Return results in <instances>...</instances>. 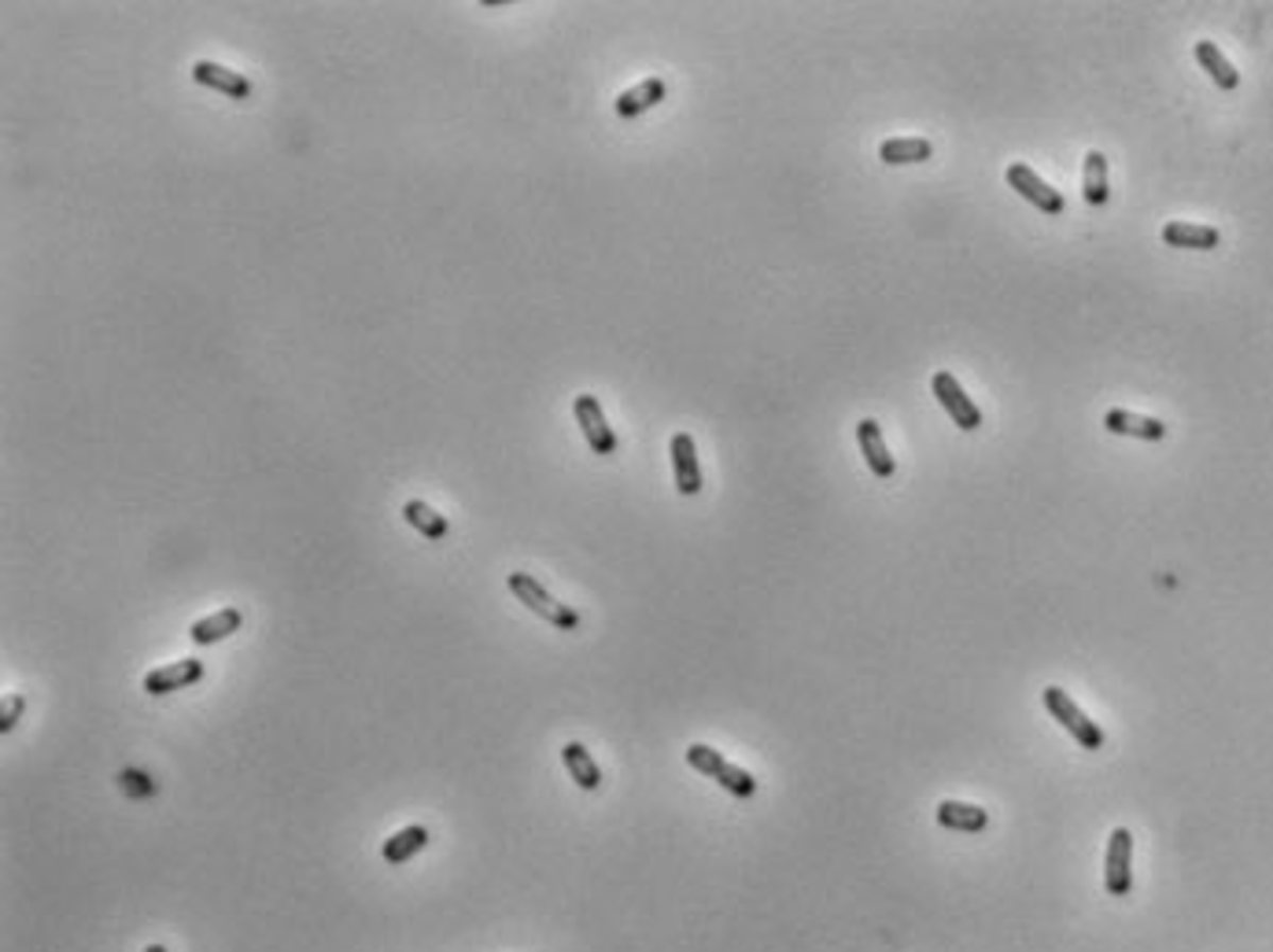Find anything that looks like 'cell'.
I'll return each instance as SVG.
<instances>
[{
	"label": "cell",
	"instance_id": "6da1fadb",
	"mask_svg": "<svg viewBox=\"0 0 1273 952\" xmlns=\"http://www.w3.org/2000/svg\"><path fill=\"white\" fill-rule=\"evenodd\" d=\"M506 584H510V591H514V599L521 602V606H528L535 617H543V621H550L554 628H562V631H577L580 628L577 609L565 606V602H557L554 594H550L547 587L532 576V572H510Z\"/></svg>",
	"mask_w": 1273,
	"mask_h": 952
},
{
	"label": "cell",
	"instance_id": "7a4b0ae2",
	"mask_svg": "<svg viewBox=\"0 0 1273 952\" xmlns=\"http://www.w3.org/2000/svg\"><path fill=\"white\" fill-rule=\"evenodd\" d=\"M1042 698H1045V709L1052 713L1055 724H1060L1063 731L1078 742V746H1082V749H1104V731H1100V724L1085 716V709L1074 706V698H1070L1063 687H1045Z\"/></svg>",
	"mask_w": 1273,
	"mask_h": 952
},
{
	"label": "cell",
	"instance_id": "3957f363",
	"mask_svg": "<svg viewBox=\"0 0 1273 952\" xmlns=\"http://www.w3.org/2000/svg\"><path fill=\"white\" fill-rule=\"evenodd\" d=\"M687 764L694 772H702V776H709L712 783H720L732 797H753V794H757V779H753L746 768H735L732 761H724V757H720V749L705 746V742L687 746Z\"/></svg>",
	"mask_w": 1273,
	"mask_h": 952
},
{
	"label": "cell",
	"instance_id": "277c9868",
	"mask_svg": "<svg viewBox=\"0 0 1273 952\" xmlns=\"http://www.w3.org/2000/svg\"><path fill=\"white\" fill-rule=\"evenodd\" d=\"M1104 886L1112 897H1125L1133 889V834L1115 827L1104 849Z\"/></svg>",
	"mask_w": 1273,
	"mask_h": 952
},
{
	"label": "cell",
	"instance_id": "5b68a950",
	"mask_svg": "<svg viewBox=\"0 0 1273 952\" xmlns=\"http://www.w3.org/2000/svg\"><path fill=\"white\" fill-rule=\"evenodd\" d=\"M930 388H934V399L942 402L945 414H949L952 421H957L960 432H975L978 425H982V410H978L975 402L967 399L964 384H960L957 377L949 374V369H937L934 381H930Z\"/></svg>",
	"mask_w": 1273,
	"mask_h": 952
},
{
	"label": "cell",
	"instance_id": "8992f818",
	"mask_svg": "<svg viewBox=\"0 0 1273 952\" xmlns=\"http://www.w3.org/2000/svg\"><path fill=\"white\" fill-rule=\"evenodd\" d=\"M1004 177H1008V185H1012V189L1027 200V204L1037 207V211L1052 214V219L1067 211V200H1063L1049 181H1042V177H1037V170L1027 167V162H1012Z\"/></svg>",
	"mask_w": 1273,
	"mask_h": 952
},
{
	"label": "cell",
	"instance_id": "52a82bcc",
	"mask_svg": "<svg viewBox=\"0 0 1273 952\" xmlns=\"http://www.w3.org/2000/svg\"><path fill=\"white\" fill-rule=\"evenodd\" d=\"M572 414H577V425H580V432H584V439H587V447H591L595 454H602V458H609V454H617V432L609 429V421H605V414H602V402L595 399V396H577L572 399Z\"/></svg>",
	"mask_w": 1273,
	"mask_h": 952
},
{
	"label": "cell",
	"instance_id": "ba28073f",
	"mask_svg": "<svg viewBox=\"0 0 1273 952\" xmlns=\"http://www.w3.org/2000/svg\"><path fill=\"white\" fill-rule=\"evenodd\" d=\"M204 661H200V657H182V661H174V664H162V669H152L149 676H144V691L149 694H174V691H185V687H192V683H200V679H204Z\"/></svg>",
	"mask_w": 1273,
	"mask_h": 952
},
{
	"label": "cell",
	"instance_id": "9c48e42d",
	"mask_svg": "<svg viewBox=\"0 0 1273 952\" xmlns=\"http://www.w3.org/2000/svg\"><path fill=\"white\" fill-rule=\"evenodd\" d=\"M672 469H675V487L679 495H698L702 491V466H698V447H694V436L690 432H675L672 444Z\"/></svg>",
	"mask_w": 1273,
	"mask_h": 952
},
{
	"label": "cell",
	"instance_id": "30bf717a",
	"mask_svg": "<svg viewBox=\"0 0 1273 952\" xmlns=\"http://www.w3.org/2000/svg\"><path fill=\"white\" fill-rule=\"evenodd\" d=\"M192 82L207 85V89H214V92H225V97H233V100L252 97V82H247L240 71H229V67L214 64V59H196V64H192Z\"/></svg>",
	"mask_w": 1273,
	"mask_h": 952
},
{
	"label": "cell",
	"instance_id": "8fae6325",
	"mask_svg": "<svg viewBox=\"0 0 1273 952\" xmlns=\"http://www.w3.org/2000/svg\"><path fill=\"white\" fill-rule=\"evenodd\" d=\"M857 444H860V454H864L867 469H872L875 477H879V480H890V477H894L897 466H894V454L887 451V439H882L879 421L864 417V421L857 425Z\"/></svg>",
	"mask_w": 1273,
	"mask_h": 952
},
{
	"label": "cell",
	"instance_id": "7c38bea8",
	"mask_svg": "<svg viewBox=\"0 0 1273 952\" xmlns=\"http://www.w3.org/2000/svg\"><path fill=\"white\" fill-rule=\"evenodd\" d=\"M1104 429L1115 432V436H1133V439H1163L1167 436V425L1159 417H1145V414H1133V410H1107L1104 414Z\"/></svg>",
	"mask_w": 1273,
	"mask_h": 952
},
{
	"label": "cell",
	"instance_id": "4fadbf2b",
	"mask_svg": "<svg viewBox=\"0 0 1273 952\" xmlns=\"http://www.w3.org/2000/svg\"><path fill=\"white\" fill-rule=\"evenodd\" d=\"M665 97H669V85H665L661 79H647V82H639V85H632V89L620 92L613 107H617L620 119H639V115H647L650 107L661 104Z\"/></svg>",
	"mask_w": 1273,
	"mask_h": 952
},
{
	"label": "cell",
	"instance_id": "5bb4252c",
	"mask_svg": "<svg viewBox=\"0 0 1273 952\" xmlns=\"http://www.w3.org/2000/svg\"><path fill=\"white\" fill-rule=\"evenodd\" d=\"M240 624H244V613H240L237 606H225V609H219V613H211V617H200V621L189 628V639L196 642V646H214V642L237 635Z\"/></svg>",
	"mask_w": 1273,
	"mask_h": 952
},
{
	"label": "cell",
	"instance_id": "9a60e30c",
	"mask_svg": "<svg viewBox=\"0 0 1273 952\" xmlns=\"http://www.w3.org/2000/svg\"><path fill=\"white\" fill-rule=\"evenodd\" d=\"M1163 244L1185 247V252H1210V247L1222 244V233L1215 226H1200V222H1167Z\"/></svg>",
	"mask_w": 1273,
	"mask_h": 952
},
{
	"label": "cell",
	"instance_id": "2e32d148",
	"mask_svg": "<svg viewBox=\"0 0 1273 952\" xmlns=\"http://www.w3.org/2000/svg\"><path fill=\"white\" fill-rule=\"evenodd\" d=\"M562 761H565V772H569L572 783H577L580 791H599V786H602V772H599V764H595L591 749H587L584 742H565Z\"/></svg>",
	"mask_w": 1273,
	"mask_h": 952
},
{
	"label": "cell",
	"instance_id": "e0dca14e",
	"mask_svg": "<svg viewBox=\"0 0 1273 952\" xmlns=\"http://www.w3.org/2000/svg\"><path fill=\"white\" fill-rule=\"evenodd\" d=\"M937 824H942L945 831L978 834L990 827V812L978 809V804H967V801H942L937 804Z\"/></svg>",
	"mask_w": 1273,
	"mask_h": 952
},
{
	"label": "cell",
	"instance_id": "ac0fdd59",
	"mask_svg": "<svg viewBox=\"0 0 1273 952\" xmlns=\"http://www.w3.org/2000/svg\"><path fill=\"white\" fill-rule=\"evenodd\" d=\"M934 156V144L927 137H890L879 144V159L887 167H912V162H927Z\"/></svg>",
	"mask_w": 1273,
	"mask_h": 952
},
{
	"label": "cell",
	"instance_id": "d6986e66",
	"mask_svg": "<svg viewBox=\"0 0 1273 952\" xmlns=\"http://www.w3.org/2000/svg\"><path fill=\"white\" fill-rule=\"evenodd\" d=\"M1197 59H1200V67L1207 71V79L1215 82L1218 89L1233 92L1240 85V71L1229 64V59H1225V52L1218 49L1215 41H1197Z\"/></svg>",
	"mask_w": 1273,
	"mask_h": 952
},
{
	"label": "cell",
	"instance_id": "ffe728a7",
	"mask_svg": "<svg viewBox=\"0 0 1273 952\" xmlns=\"http://www.w3.org/2000/svg\"><path fill=\"white\" fill-rule=\"evenodd\" d=\"M425 846H429V831H425L422 824H414V827H402V831H395L392 838L384 842L380 856H384V861L392 864V868H399V864H407L410 856L422 853Z\"/></svg>",
	"mask_w": 1273,
	"mask_h": 952
},
{
	"label": "cell",
	"instance_id": "44dd1931",
	"mask_svg": "<svg viewBox=\"0 0 1273 952\" xmlns=\"http://www.w3.org/2000/svg\"><path fill=\"white\" fill-rule=\"evenodd\" d=\"M1082 196L1089 207H1104L1112 200V185H1107V159L1104 152L1093 149L1085 156V170H1082Z\"/></svg>",
	"mask_w": 1273,
	"mask_h": 952
},
{
	"label": "cell",
	"instance_id": "7402d4cb",
	"mask_svg": "<svg viewBox=\"0 0 1273 952\" xmlns=\"http://www.w3.org/2000/svg\"><path fill=\"white\" fill-rule=\"evenodd\" d=\"M402 517H407L410 529H417L425 539H432V543L447 539V532H450L447 517L440 514V509H432L429 502H422V499H410L407 506H402Z\"/></svg>",
	"mask_w": 1273,
	"mask_h": 952
},
{
	"label": "cell",
	"instance_id": "603a6c76",
	"mask_svg": "<svg viewBox=\"0 0 1273 952\" xmlns=\"http://www.w3.org/2000/svg\"><path fill=\"white\" fill-rule=\"evenodd\" d=\"M22 709H27V698H22V694H7L4 706H0V731H4V734L12 731V727L19 724Z\"/></svg>",
	"mask_w": 1273,
	"mask_h": 952
},
{
	"label": "cell",
	"instance_id": "cb8c5ba5",
	"mask_svg": "<svg viewBox=\"0 0 1273 952\" xmlns=\"http://www.w3.org/2000/svg\"><path fill=\"white\" fill-rule=\"evenodd\" d=\"M122 786H130V791H141V794H155V783H141V772H122Z\"/></svg>",
	"mask_w": 1273,
	"mask_h": 952
},
{
	"label": "cell",
	"instance_id": "d4e9b609",
	"mask_svg": "<svg viewBox=\"0 0 1273 952\" xmlns=\"http://www.w3.org/2000/svg\"><path fill=\"white\" fill-rule=\"evenodd\" d=\"M144 952H167V949H162V946H149V949H144Z\"/></svg>",
	"mask_w": 1273,
	"mask_h": 952
}]
</instances>
